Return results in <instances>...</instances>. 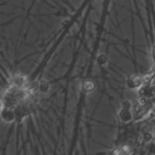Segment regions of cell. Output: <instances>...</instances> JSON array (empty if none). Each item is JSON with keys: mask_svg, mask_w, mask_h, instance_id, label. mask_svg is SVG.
Returning a JSON list of instances; mask_svg holds the SVG:
<instances>
[{"mask_svg": "<svg viewBox=\"0 0 155 155\" xmlns=\"http://www.w3.org/2000/svg\"><path fill=\"white\" fill-rule=\"evenodd\" d=\"M13 109L4 107L1 110V116L2 120L5 122H12L16 120V113L12 111Z\"/></svg>", "mask_w": 155, "mask_h": 155, "instance_id": "3", "label": "cell"}, {"mask_svg": "<svg viewBox=\"0 0 155 155\" xmlns=\"http://www.w3.org/2000/svg\"><path fill=\"white\" fill-rule=\"evenodd\" d=\"M28 82L29 81L27 76L22 74H15L14 77L12 78L11 85H14L17 88H25L27 84H28Z\"/></svg>", "mask_w": 155, "mask_h": 155, "instance_id": "1", "label": "cell"}, {"mask_svg": "<svg viewBox=\"0 0 155 155\" xmlns=\"http://www.w3.org/2000/svg\"><path fill=\"white\" fill-rule=\"evenodd\" d=\"M152 59H153V64H154L155 66V46L153 48V50H152Z\"/></svg>", "mask_w": 155, "mask_h": 155, "instance_id": "8", "label": "cell"}, {"mask_svg": "<svg viewBox=\"0 0 155 155\" xmlns=\"http://www.w3.org/2000/svg\"><path fill=\"white\" fill-rule=\"evenodd\" d=\"M119 117L123 122H130L134 120V114H133L132 109H124L122 108L121 110L119 113Z\"/></svg>", "mask_w": 155, "mask_h": 155, "instance_id": "4", "label": "cell"}, {"mask_svg": "<svg viewBox=\"0 0 155 155\" xmlns=\"http://www.w3.org/2000/svg\"><path fill=\"white\" fill-rule=\"evenodd\" d=\"M83 90L86 92H92L95 88V85L94 83L91 81H85L83 82Z\"/></svg>", "mask_w": 155, "mask_h": 155, "instance_id": "5", "label": "cell"}, {"mask_svg": "<svg viewBox=\"0 0 155 155\" xmlns=\"http://www.w3.org/2000/svg\"><path fill=\"white\" fill-rule=\"evenodd\" d=\"M49 89V84L46 81H41L39 82V91L41 92H47Z\"/></svg>", "mask_w": 155, "mask_h": 155, "instance_id": "7", "label": "cell"}, {"mask_svg": "<svg viewBox=\"0 0 155 155\" xmlns=\"http://www.w3.org/2000/svg\"><path fill=\"white\" fill-rule=\"evenodd\" d=\"M114 152L115 153H116V152H120L119 154H127V153H129L130 152H131V149L128 145H124V146H121L120 147L117 148Z\"/></svg>", "mask_w": 155, "mask_h": 155, "instance_id": "6", "label": "cell"}, {"mask_svg": "<svg viewBox=\"0 0 155 155\" xmlns=\"http://www.w3.org/2000/svg\"><path fill=\"white\" fill-rule=\"evenodd\" d=\"M127 86L131 89H137L142 86L143 84V77L137 75H133L127 78Z\"/></svg>", "mask_w": 155, "mask_h": 155, "instance_id": "2", "label": "cell"}]
</instances>
